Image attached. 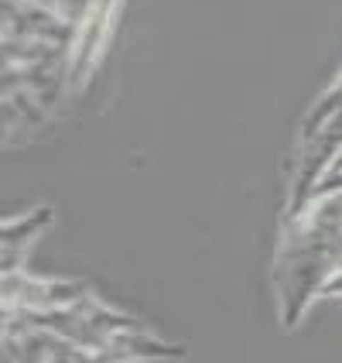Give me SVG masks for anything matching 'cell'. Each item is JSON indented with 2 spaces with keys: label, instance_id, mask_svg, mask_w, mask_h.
<instances>
[{
  "label": "cell",
  "instance_id": "277c9868",
  "mask_svg": "<svg viewBox=\"0 0 342 363\" xmlns=\"http://www.w3.org/2000/svg\"><path fill=\"white\" fill-rule=\"evenodd\" d=\"M113 4L117 0H103L100 7L93 11V18L86 21L76 35V45H72V55H69V69H72V79H82L86 69L93 65V59L100 55V48L106 45V35H110V14H113Z\"/></svg>",
  "mask_w": 342,
  "mask_h": 363
},
{
  "label": "cell",
  "instance_id": "3957f363",
  "mask_svg": "<svg viewBox=\"0 0 342 363\" xmlns=\"http://www.w3.org/2000/svg\"><path fill=\"white\" fill-rule=\"evenodd\" d=\"M48 226H52V209L48 206H38L31 213H21V216L4 223V274L21 271V264L28 257V247L38 240Z\"/></svg>",
  "mask_w": 342,
  "mask_h": 363
},
{
  "label": "cell",
  "instance_id": "6da1fadb",
  "mask_svg": "<svg viewBox=\"0 0 342 363\" xmlns=\"http://www.w3.org/2000/svg\"><path fill=\"white\" fill-rule=\"evenodd\" d=\"M89 298L79 281H48L28 278L24 271L4 274V312H55Z\"/></svg>",
  "mask_w": 342,
  "mask_h": 363
},
{
  "label": "cell",
  "instance_id": "8992f818",
  "mask_svg": "<svg viewBox=\"0 0 342 363\" xmlns=\"http://www.w3.org/2000/svg\"><path fill=\"white\" fill-rule=\"evenodd\" d=\"M31 4H38L45 11H52L55 18L69 21L72 28H82L86 21L93 18V11L100 7L103 0H31Z\"/></svg>",
  "mask_w": 342,
  "mask_h": 363
},
{
  "label": "cell",
  "instance_id": "5b68a950",
  "mask_svg": "<svg viewBox=\"0 0 342 363\" xmlns=\"http://www.w3.org/2000/svg\"><path fill=\"white\" fill-rule=\"evenodd\" d=\"M336 117H342V72L336 76V82L322 93V100L315 103V110L308 113V121H304V134L319 130V127H325V123L336 121Z\"/></svg>",
  "mask_w": 342,
  "mask_h": 363
},
{
  "label": "cell",
  "instance_id": "7a4b0ae2",
  "mask_svg": "<svg viewBox=\"0 0 342 363\" xmlns=\"http://www.w3.org/2000/svg\"><path fill=\"white\" fill-rule=\"evenodd\" d=\"M79 28H72L69 21L55 18L52 11H45L38 4H14V0H4V38H31V41H45V45H55L72 52Z\"/></svg>",
  "mask_w": 342,
  "mask_h": 363
},
{
  "label": "cell",
  "instance_id": "52a82bcc",
  "mask_svg": "<svg viewBox=\"0 0 342 363\" xmlns=\"http://www.w3.org/2000/svg\"><path fill=\"white\" fill-rule=\"evenodd\" d=\"M319 298H342V267L322 284V295H319Z\"/></svg>",
  "mask_w": 342,
  "mask_h": 363
}]
</instances>
